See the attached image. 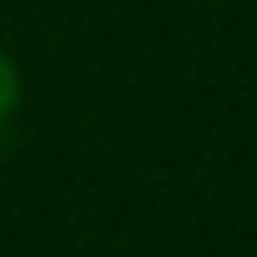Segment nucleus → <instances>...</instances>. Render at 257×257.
I'll list each match as a JSON object with an SVG mask.
<instances>
[{
	"instance_id": "1",
	"label": "nucleus",
	"mask_w": 257,
	"mask_h": 257,
	"mask_svg": "<svg viewBox=\"0 0 257 257\" xmlns=\"http://www.w3.org/2000/svg\"><path fill=\"white\" fill-rule=\"evenodd\" d=\"M21 101H26V76H21V61H16L11 51H0V137H6L11 116L21 111Z\"/></svg>"
}]
</instances>
